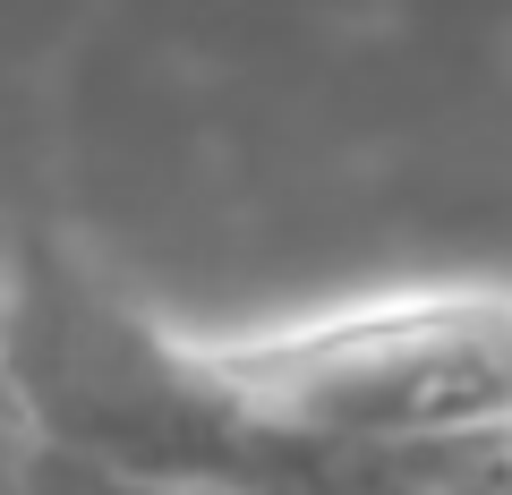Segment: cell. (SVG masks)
Returning <instances> with one entry per match:
<instances>
[{"label":"cell","mask_w":512,"mask_h":495,"mask_svg":"<svg viewBox=\"0 0 512 495\" xmlns=\"http://www.w3.org/2000/svg\"><path fill=\"white\" fill-rule=\"evenodd\" d=\"M393 495H512V427L504 436L444 444L427 461H402L393 470Z\"/></svg>","instance_id":"1"},{"label":"cell","mask_w":512,"mask_h":495,"mask_svg":"<svg viewBox=\"0 0 512 495\" xmlns=\"http://www.w3.org/2000/svg\"><path fill=\"white\" fill-rule=\"evenodd\" d=\"M9 495H137L128 478H111V470H94V461H77V453H60V444H43L35 436V453H26V470H18V487Z\"/></svg>","instance_id":"2"},{"label":"cell","mask_w":512,"mask_h":495,"mask_svg":"<svg viewBox=\"0 0 512 495\" xmlns=\"http://www.w3.org/2000/svg\"><path fill=\"white\" fill-rule=\"evenodd\" d=\"M137 495H308V487H274V478H154Z\"/></svg>","instance_id":"3"},{"label":"cell","mask_w":512,"mask_h":495,"mask_svg":"<svg viewBox=\"0 0 512 495\" xmlns=\"http://www.w3.org/2000/svg\"><path fill=\"white\" fill-rule=\"evenodd\" d=\"M384 495H393V487H384Z\"/></svg>","instance_id":"4"}]
</instances>
